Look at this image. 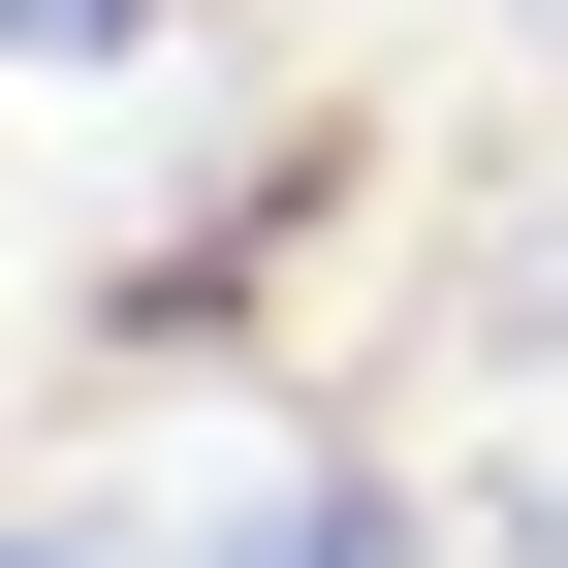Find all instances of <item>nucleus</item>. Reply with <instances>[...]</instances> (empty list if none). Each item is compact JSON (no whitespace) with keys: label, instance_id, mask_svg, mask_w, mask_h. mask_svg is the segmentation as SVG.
<instances>
[{"label":"nucleus","instance_id":"2","mask_svg":"<svg viewBox=\"0 0 568 568\" xmlns=\"http://www.w3.org/2000/svg\"><path fill=\"white\" fill-rule=\"evenodd\" d=\"M32 568H159V537H126V506H32Z\"/></svg>","mask_w":568,"mask_h":568},{"label":"nucleus","instance_id":"1","mask_svg":"<svg viewBox=\"0 0 568 568\" xmlns=\"http://www.w3.org/2000/svg\"><path fill=\"white\" fill-rule=\"evenodd\" d=\"M0 63H32V95H95V63H159V0H0Z\"/></svg>","mask_w":568,"mask_h":568}]
</instances>
